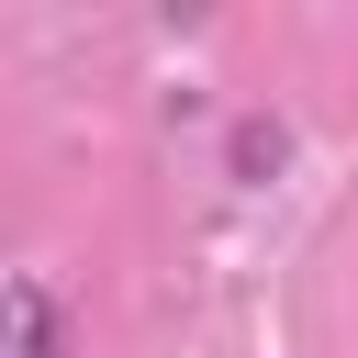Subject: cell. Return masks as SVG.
<instances>
[{"label": "cell", "instance_id": "cell-1", "mask_svg": "<svg viewBox=\"0 0 358 358\" xmlns=\"http://www.w3.org/2000/svg\"><path fill=\"white\" fill-rule=\"evenodd\" d=\"M0 358H67V313H56V280H11L0 291Z\"/></svg>", "mask_w": 358, "mask_h": 358}, {"label": "cell", "instance_id": "cell-2", "mask_svg": "<svg viewBox=\"0 0 358 358\" xmlns=\"http://www.w3.org/2000/svg\"><path fill=\"white\" fill-rule=\"evenodd\" d=\"M224 168H235L246 190H257V179H280V168H291V123H280V112H246V123L224 134Z\"/></svg>", "mask_w": 358, "mask_h": 358}]
</instances>
